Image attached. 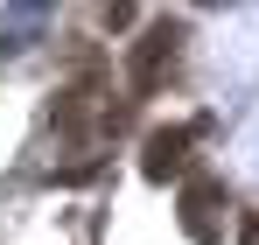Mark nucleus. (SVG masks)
I'll use <instances>...</instances> for the list:
<instances>
[{
	"label": "nucleus",
	"instance_id": "nucleus-1",
	"mask_svg": "<svg viewBox=\"0 0 259 245\" xmlns=\"http://www.w3.org/2000/svg\"><path fill=\"white\" fill-rule=\"evenodd\" d=\"M175 56H182V21H154V28L126 49V77H133V91H154V84L175 70Z\"/></svg>",
	"mask_w": 259,
	"mask_h": 245
},
{
	"label": "nucleus",
	"instance_id": "nucleus-2",
	"mask_svg": "<svg viewBox=\"0 0 259 245\" xmlns=\"http://www.w3.org/2000/svg\"><path fill=\"white\" fill-rule=\"evenodd\" d=\"M189 140H196L189 126H154V133L140 140V175H147V182L182 175V168H189Z\"/></svg>",
	"mask_w": 259,
	"mask_h": 245
},
{
	"label": "nucleus",
	"instance_id": "nucleus-3",
	"mask_svg": "<svg viewBox=\"0 0 259 245\" xmlns=\"http://www.w3.org/2000/svg\"><path fill=\"white\" fill-rule=\"evenodd\" d=\"M217 203H224V189H217L210 175H196V182L182 189V231H189L196 245H210V238H217Z\"/></svg>",
	"mask_w": 259,
	"mask_h": 245
},
{
	"label": "nucleus",
	"instance_id": "nucleus-4",
	"mask_svg": "<svg viewBox=\"0 0 259 245\" xmlns=\"http://www.w3.org/2000/svg\"><path fill=\"white\" fill-rule=\"evenodd\" d=\"M238 245H259V210H245V217H238Z\"/></svg>",
	"mask_w": 259,
	"mask_h": 245
}]
</instances>
